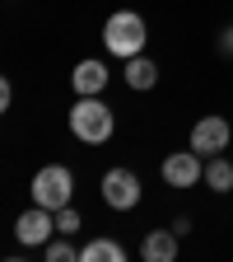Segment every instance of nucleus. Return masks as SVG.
Masks as SVG:
<instances>
[{
	"label": "nucleus",
	"mask_w": 233,
	"mask_h": 262,
	"mask_svg": "<svg viewBox=\"0 0 233 262\" xmlns=\"http://www.w3.org/2000/svg\"><path fill=\"white\" fill-rule=\"evenodd\" d=\"M205 187L210 192H233V164L224 155H210V164H205Z\"/></svg>",
	"instance_id": "9b49d317"
},
{
	"label": "nucleus",
	"mask_w": 233,
	"mask_h": 262,
	"mask_svg": "<svg viewBox=\"0 0 233 262\" xmlns=\"http://www.w3.org/2000/svg\"><path fill=\"white\" fill-rule=\"evenodd\" d=\"M70 196H75V173L65 169V164L38 169V178H33V202H38V206L61 211V206H70Z\"/></svg>",
	"instance_id": "7ed1b4c3"
},
{
	"label": "nucleus",
	"mask_w": 233,
	"mask_h": 262,
	"mask_svg": "<svg viewBox=\"0 0 233 262\" xmlns=\"http://www.w3.org/2000/svg\"><path fill=\"white\" fill-rule=\"evenodd\" d=\"M121 257H126V248L117 239H93L80 248V262H121Z\"/></svg>",
	"instance_id": "f8f14e48"
},
{
	"label": "nucleus",
	"mask_w": 233,
	"mask_h": 262,
	"mask_svg": "<svg viewBox=\"0 0 233 262\" xmlns=\"http://www.w3.org/2000/svg\"><path fill=\"white\" fill-rule=\"evenodd\" d=\"M145 262H173L177 257V229H149L145 244H140Z\"/></svg>",
	"instance_id": "6e6552de"
},
{
	"label": "nucleus",
	"mask_w": 233,
	"mask_h": 262,
	"mask_svg": "<svg viewBox=\"0 0 233 262\" xmlns=\"http://www.w3.org/2000/svg\"><path fill=\"white\" fill-rule=\"evenodd\" d=\"M112 108L103 103L98 94H80V103L70 108V131L84 141V145H103L108 136H112Z\"/></svg>",
	"instance_id": "f03ea898"
},
{
	"label": "nucleus",
	"mask_w": 233,
	"mask_h": 262,
	"mask_svg": "<svg viewBox=\"0 0 233 262\" xmlns=\"http://www.w3.org/2000/svg\"><path fill=\"white\" fill-rule=\"evenodd\" d=\"M201 178H205V164H201V155H196L191 145L163 159V183L168 187H196Z\"/></svg>",
	"instance_id": "39448f33"
},
{
	"label": "nucleus",
	"mask_w": 233,
	"mask_h": 262,
	"mask_svg": "<svg viewBox=\"0 0 233 262\" xmlns=\"http://www.w3.org/2000/svg\"><path fill=\"white\" fill-rule=\"evenodd\" d=\"M70 84H75V94H103V84H108V66H103V61H80Z\"/></svg>",
	"instance_id": "1a4fd4ad"
},
{
	"label": "nucleus",
	"mask_w": 233,
	"mask_h": 262,
	"mask_svg": "<svg viewBox=\"0 0 233 262\" xmlns=\"http://www.w3.org/2000/svg\"><path fill=\"white\" fill-rule=\"evenodd\" d=\"M145 42H149V28H145V19H140L136 10H117V14H108V24H103V47H108L112 56L131 61V56L145 52Z\"/></svg>",
	"instance_id": "f257e3e1"
},
{
	"label": "nucleus",
	"mask_w": 233,
	"mask_h": 262,
	"mask_svg": "<svg viewBox=\"0 0 233 262\" xmlns=\"http://www.w3.org/2000/svg\"><path fill=\"white\" fill-rule=\"evenodd\" d=\"M75 257H80V248H70V244H65V234L47 244V262H75Z\"/></svg>",
	"instance_id": "ddd939ff"
},
{
	"label": "nucleus",
	"mask_w": 233,
	"mask_h": 262,
	"mask_svg": "<svg viewBox=\"0 0 233 262\" xmlns=\"http://www.w3.org/2000/svg\"><path fill=\"white\" fill-rule=\"evenodd\" d=\"M14 234H19V244H28V248L47 244V239L56 234V211H47V206L33 202V211H23V215L14 220Z\"/></svg>",
	"instance_id": "423d86ee"
},
{
	"label": "nucleus",
	"mask_w": 233,
	"mask_h": 262,
	"mask_svg": "<svg viewBox=\"0 0 233 262\" xmlns=\"http://www.w3.org/2000/svg\"><path fill=\"white\" fill-rule=\"evenodd\" d=\"M126 84H131V89H140V94L154 89V84H159V66H154L145 52H140V56H131V61H126Z\"/></svg>",
	"instance_id": "9d476101"
},
{
	"label": "nucleus",
	"mask_w": 233,
	"mask_h": 262,
	"mask_svg": "<svg viewBox=\"0 0 233 262\" xmlns=\"http://www.w3.org/2000/svg\"><path fill=\"white\" fill-rule=\"evenodd\" d=\"M75 229H80L75 206H61V211H56V234H75Z\"/></svg>",
	"instance_id": "4468645a"
},
{
	"label": "nucleus",
	"mask_w": 233,
	"mask_h": 262,
	"mask_svg": "<svg viewBox=\"0 0 233 262\" xmlns=\"http://www.w3.org/2000/svg\"><path fill=\"white\" fill-rule=\"evenodd\" d=\"M5 108H10V80L0 75V113H5Z\"/></svg>",
	"instance_id": "2eb2a0df"
},
{
	"label": "nucleus",
	"mask_w": 233,
	"mask_h": 262,
	"mask_svg": "<svg viewBox=\"0 0 233 262\" xmlns=\"http://www.w3.org/2000/svg\"><path fill=\"white\" fill-rule=\"evenodd\" d=\"M224 52L233 56V28H224Z\"/></svg>",
	"instance_id": "dca6fc26"
},
{
	"label": "nucleus",
	"mask_w": 233,
	"mask_h": 262,
	"mask_svg": "<svg viewBox=\"0 0 233 262\" xmlns=\"http://www.w3.org/2000/svg\"><path fill=\"white\" fill-rule=\"evenodd\" d=\"M140 178L131 173V169H108L103 173V202L112 211H131V206H140Z\"/></svg>",
	"instance_id": "20e7f679"
},
{
	"label": "nucleus",
	"mask_w": 233,
	"mask_h": 262,
	"mask_svg": "<svg viewBox=\"0 0 233 262\" xmlns=\"http://www.w3.org/2000/svg\"><path fill=\"white\" fill-rule=\"evenodd\" d=\"M228 136H233V126L224 117H201V122L191 126V150L196 155H224Z\"/></svg>",
	"instance_id": "0eeeda50"
}]
</instances>
